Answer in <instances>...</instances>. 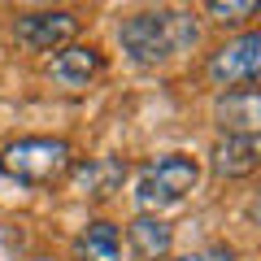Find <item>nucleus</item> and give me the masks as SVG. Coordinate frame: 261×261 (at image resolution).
I'll use <instances>...</instances> for the list:
<instances>
[{"label": "nucleus", "instance_id": "f257e3e1", "mask_svg": "<svg viewBox=\"0 0 261 261\" xmlns=\"http://www.w3.org/2000/svg\"><path fill=\"white\" fill-rule=\"evenodd\" d=\"M118 39H122V53L135 65H157L187 53L200 39V27L183 9H144L118 27Z\"/></svg>", "mask_w": 261, "mask_h": 261}, {"label": "nucleus", "instance_id": "f03ea898", "mask_svg": "<svg viewBox=\"0 0 261 261\" xmlns=\"http://www.w3.org/2000/svg\"><path fill=\"white\" fill-rule=\"evenodd\" d=\"M74 166V148L53 135H27V140L0 148V170L27 187H48Z\"/></svg>", "mask_w": 261, "mask_h": 261}, {"label": "nucleus", "instance_id": "7ed1b4c3", "mask_svg": "<svg viewBox=\"0 0 261 261\" xmlns=\"http://www.w3.org/2000/svg\"><path fill=\"white\" fill-rule=\"evenodd\" d=\"M200 178V166H196L187 152H166V157H152L148 166H140L135 174V205L144 214H161V209L187 200V192Z\"/></svg>", "mask_w": 261, "mask_h": 261}, {"label": "nucleus", "instance_id": "20e7f679", "mask_svg": "<svg viewBox=\"0 0 261 261\" xmlns=\"http://www.w3.org/2000/svg\"><path fill=\"white\" fill-rule=\"evenodd\" d=\"M209 79H214L222 92H235V87H252L261 74V35L257 31H244L240 39L222 44L214 57H209Z\"/></svg>", "mask_w": 261, "mask_h": 261}, {"label": "nucleus", "instance_id": "39448f33", "mask_svg": "<svg viewBox=\"0 0 261 261\" xmlns=\"http://www.w3.org/2000/svg\"><path fill=\"white\" fill-rule=\"evenodd\" d=\"M79 31V18L65 9H39V13H18L13 18V39L31 53H61Z\"/></svg>", "mask_w": 261, "mask_h": 261}, {"label": "nucleus", "instance_id": "423d86ee", "mask_svg": "<svg viewBox=\"0 0 261 261\" xmlns=\"http://www.w3.org/2000/svg\"><path fill=\"white\" fill-rule=\"evenodd\" d=\"M100 70H105V57L96 53L92 44H65L61 53L48 61V79H53L57 87H70V92L87 87Z\"/></svg>", "mask_w": 261, "mask_h": 261}, {"label": "nucleus", "instance_id": "0eeeda50", "mask_svg": "<svg viewBox=\"0 0 261 261\" xmlns=\"http://www.w3.org/2000/svg\"><path fill=\"white\" fill-rule=\"evenodd\" d=\"M214 122L222 126V135H257V126H261L257 87H235V92H222V96L214 100Z\"/></svg>", "mask_w": 261, "mask_h": 261}, {"label": "nucleus", "instance_id": "6e6552de", "mask_svg": "<svg viewBox=\"0 0 261 261\" xmlns=\"http://www.w3.org/2000/svg\"><path fill=\"white\" fill-rule=\"evenodd\" d=\"M122 178H126V161L122 157H87V161H79V166H70V183H74V192L87 196V200L113 196L122 187Z\"/></svg>", "mask_w": 261, "mask_h": 261}, {"label": "nucleus", "instance_id": "1a4fd4ad", "mask_svg": "<svg viewBox=\"0 0 261 261\" xmlns=\"http://www.w3.org/2000/svg\"><path fill=\"white\" fill-rule=\"evenodd\" d=\"M126 244H130V252H135V261H166L170 244H174V226L161 214H140L126 226Z\"/></svg>", "mask_w": 261, "mask_h": 261}, {"label": "nucleus", "instance_id": "9d476101", "mask_svg": "<svg viewBox=\"0 0 261 261\" xmlns=\"http://www.w3.org/2000/svg\"><path fill=\"white\" fill-rule=\"evenodd\" d=\"M257 161H261L257 135H222L209 152V166H214L218 178H244L257 170Z\"/></svg>", "mask_w": 261, "mask_h": 261}, {"label": "nucleus", "instance_id": "9b49d317", "mask_svg": "<svg viewBox=\"0 0 261 261\" xmlns=\"http://www.w3.org/2000/svg\"><path fill=\"white\" fill-rule=\"evenodd\" d=\"M74 261H122V231L105 218H92V222L79 231L74 240Z\"/></svg>", "mask_w": 261, "mask_h": 261}, {"label": "nucleus", "instance_id": "f8f14e48", "mask_svg": "<svg viewBox=\"0 0 261 261\" xmlns=\"http://www.w3.org/2000/svg\"><path fill=\"white\" fill-rule=\"evenodd\" d=\"M205 13L209 18H218V22H244V18H252V13H257V5H252V0H209L205 5Z\"/></svg>", "mask_w": 261, "mask_h": 261}, {"label": "nucleus", "instance_id": "ddd939ff", "mask_svg": "<svg viewBox=\"0 0 261 261\" xmlns=\"http://www.w3.org/2000/svg\"><path fill=\"white\" fill-rule=\"evenodd\" d=\"M174 261H235V248L231 244H205V248H192Z\"/></svg>", "mask_w": 261, "mask_h": 261}]
</instances>
